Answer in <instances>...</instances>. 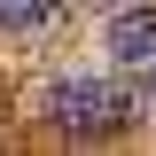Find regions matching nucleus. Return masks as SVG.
<instances>
[{"mask_svg":"<svg viewBox=\"0 0 156 156\" xmlns=\"http://www.w3.org/2000/svg\"><path fill=\"white\" fill-rule=\"evenodd\" d=\"M148 101H156V62H148Z\"/></svg>","mask_w":156,"mask_h":156,"instance_id":"20e7f679","label":"nucleus"},{"mask_svg":"<svg viewBox=\"0 0 156 156\" xmlns=\"http://www.w3.org/2000/svg\"><path fill=\"white\" fill-rule=\"evenodd\" d=\"M62 16V0H0V31H47Z\"/></svg>","mask_w":156,"mask_h":156,"instance_id":"7ed1b4c3","label":"nucleus"},{"mask_svg":"<svg viewBox=\"0 0 156 156\" xmlns=\"http://www.w3.org/2000/svg\"><path fill=\"white\" fill-rule=\"evenodd\" d=\"M109 55L125 62V70H148V62H156V8H125V16H109Z\"/></svg>","mask_w":156,"mask_h":156,"instance_id":"f03ea898","label":"nucleus"},{"mask_svg":"<svg viewBox=\"0 0 156 156\" xmlns=\"http://www.w3.org/2000/svg\"><path fill=\"white\" fill-rule=\"evenodd\" d=\"M47 125L55 133H70V140H109V133H125L140 117V101L117 86V78H62V86H47Z\"/></svg>","mask_w":156,"mask_h":156,"instance_id":"f257e3e1","label":"nucleus"}]
</instances>
